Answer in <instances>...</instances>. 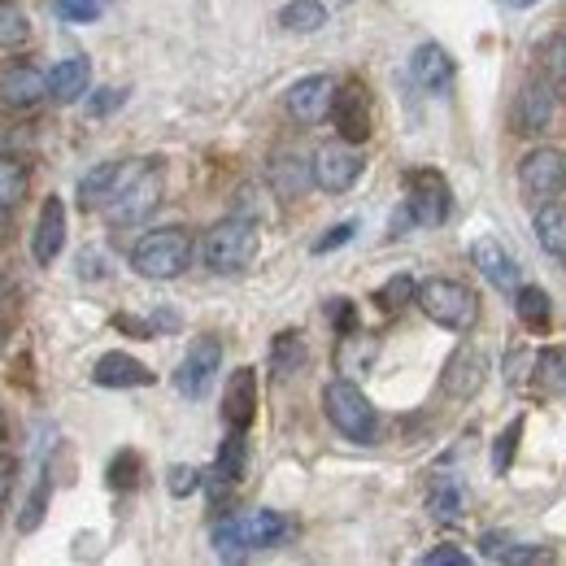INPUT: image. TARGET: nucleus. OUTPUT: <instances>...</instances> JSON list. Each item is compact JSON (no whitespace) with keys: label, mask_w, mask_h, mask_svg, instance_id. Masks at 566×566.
Masks as SVG:
<instances>
[{"label":"nucleus","mask_w":566,"mask_h":566,"mask_svg":"<svg viewBox=\"0 0 566 566\" xmlns=\"http://www.w3.org/2000/svg\"><path fill=\"white\" fill-rule=\"evenodd\" d=\"M292 536V523L280 510H244V514H227L218 518L210 532L213 554L218 558H244L258 549H275Z\"/></svg>","instance_id":"f257e3e1"},{"label":"nucleus","mask_w":566,"mask_h":566,"mask_svg":"<svg viewBox=\"0 0 566 566\" xmlns=\"http://www.w3.org/2000/svg\"><path fill=\"white\" fill-rule=\"evenodd\" d=\"M161 188H166L161 166H153V161H123V175H118V184H114V192H109V201L101 210H105V218L114 227H136V222H144L148 213L157 210Z\"/></svg>","instance_id":"f03ea898"},{"label":"nucleus","mask_w":566,"mask_h":566,"mask_svg":"<svg viewBox=\"0 0 566 566\" xmlns=\"http://www.w3.org/2000/svg\"><path fill=\"white\" fill-rule=\"evenodd\" d=\"M192 266V235L184 227L144 231L132 249V271L140 280H179Z\"/></svg>","instance_id":"7ed1b4c3"},{"label":"nucleus","mask_w":566,"mask_h":566,"mask_svg":"<svg viewBox=\"0 0 566 566\" xmlns=\"http://www.w3.org/2000/svg\"><path fill=\"white\" fill-rule=\"evenodd\" d=\"M262 249V235H258V222L249 218H222L218 227L206 231V244H201V258L213 275H240L253 266Z\"/></svg>","instance_id":"20e7f679"},{"label":"nucleus","mask_w":566,"mask_h":566,"mask_svg":"<svg viewBox=\"0 0 566 566\" xmlns=\"http://www.w3.org/2000/svg\"><path fill=\"white\" fill-rule=\"evenodd\" d=\"M419 310H423L427 318L436 323V327H444V332H471L475 323H480V301H475V292L467 287V283L458 280H423L419 283Z\"/></svg>","instance_id":"39448f33"},{"label":"nucleus","mask_w":566,"mask_h":566,"mask_svg":"<svg viewBox=\"0 0 566 566\" xmlns=\"http://www.w3.org/2000/svg\"><path fill=\"white\" fill-rule=\"evenodd\" d=\"M323 415L354 444H370L375 431H379V415H375V406L366 401V392L357 388L354 379H332L323 388Z\"/></svg>","instance_id":"423d86ee"},{"label":"nucleus","mask_w":566,"mask_h":566,"mask_svg":"<svg viewBox=\"0 0 566 566\" xmlns=\"http://www.w3.org/2000/svg\"><path fill=\"white\" fill-rule=\"evenodd\" d=\"M518 188H523V201L532 206L558 201L566 192V157L558 148H532L518 161Z\"/></svg>","instance_id":"0eeeda50"},{"label":"nucleus","mask_w":566,"mask_h":566,"mask_svg":"<svg viewBox=\"0 0 566 566\" xmlns=\"http://www.w3.org/2000/svg\"><path fill=\"white\" fill-rule=\"evenodd\" d=\"M558 114V87L554 78H527L514 96V109H510V123L518 136H545L549 123Z\"/></svg>","instance_id":"6e6552de"},{"label":"nucleus","mask_w":566,"mask_h":566,"mask_svg":"<svg viewBox=\"0 0 566 566\" xmlns=\"http://www.w3.org/2000/svg\"><path fill=\"white\" fill-rule=\"evenodd\" d=\"M406 210L415 218V227H440L449 210H453V197H449V184L440 170H410L406 179Z\"/></svg>","instance_id":"1a4fd4ad"},{"label":"nucleus","mask_w":566,"mask_h":566,"mask_svg":"<svg viewBox=\"0 0 566 566\" xmlns=\"http://www.w3.org/2000/svg\"><path fill=\"white\" fill-rule=\"evenodd\" d=\"M222 370V340L218 336H197L188 345V354L175 370V388L188 397V401H201L210 392L213 375Z\"/></svg>","instance_id":"9d476101"},{"label":"nucleus","mask_w":566,"mask_h":566,"mask_svg":"<svg viewBox=\"0 0 566 566\" xmlns=\"http://www.w3.org/2000/svg\"><path fill=\"white\" fill-rule=\"evenodd\" d=\"M361 170H366V161H361V153L349 140L323 144L314 153V188H323L332 197L349 192L357 179H361Z\"/></svg>","instance_id":"9b49d317"},{"label":"nucleus","mask_w":566,"mask_h":566,"mask_svg":"<svg viewBox=\"0 0 566 566\" xmlns=\"http://www.w3.org/2000/svg\"><path fill=\"white\" fill-rule=\"evenodd\" d=\"M332 101H336V78L332 74H305L287 87V114L301 123V127H314L332 114Z\"/></svg>","instance_id":"f8f14e48"},{"label":"nucleus","mask_w":566,"mask_h":566,"mask_svg":"<svg viewBox=\"0 0 566 566\" xmlns=\"http://www.w3.org/2000/svg\"><path fill=\"white\" fill-rule=\"evenodd\" d=\"M332 123H336L340 140H349V144L370 140V96H366V87H361L357 78H349L345 87H336Z\"/></svg>","instance_id":"ddd939ff"},{"label":"nucleus","mask_w":566,"mask_h":566,"mask_svg":"<svg viewBox=\"0 0 566 566\" xmlns=\"http://www.w3.org/2000/svg\"><path fill=\"white\" fill-rule=\"evenodd\" d=\"M484 379H489V357L480 354L475 345H462L444 361V375H440V384H444V392L453 401H471L484 388Z\"/></svg>","instance_id":"4468645a"},{"label":"nucleus","mask_w":566,"mask_h":566,"mask_svg":"<svg viewBox=\"0 0 566 566\" xmlns=\"http://www.w3.org/2000/svg\"><path fill=\"white\" fill-rule=\"evenodd\" d=\"M266 179H271L275 197L296 201V197H305V192L314 188V157H305V153H296V148H280V153L271 157V166H266Z\"/></svg>","instance_id":"2eb2a0df"},{"label":"nucleus","mask_w":566,"mask_h":566,"mask_svg":"<svg viewBox=\"0 0 566 566\" xmlns=\"http://www.w3.org/2000/svg\"><path fill=\"white\" fill-rule=\"evenodd\" d=\"M253 419H258V370L240 366V370H231L227 392H222V423L235 427V431H249Z\"/></svg>","instance_id":"dca6fc26"},{"label":"nucleus","mask_w":566,"mask_h":566,"mask_svg":"<svg viewBox=\"0 0 566 566\" xmlns=\"http://www.w3.org/2000/svg\"><path fill=\"white\" fill-rule=\"evenodd\" d=\"M453 57L440 49V44H419L415 49V57H410V78L423 87V92H431V96H444L449 87H453Z\"/></svg>","instance_id":"f3484780"},{"label":"nucleus","mask_w":566,"mask_h":566,"mask_svg":"<svg viewBox=\"0 0 566 566\" xmlns=\"http://www.w3.org/2000/svg\"><path fill=\"white\" fill-rule=\"evenodd\" d=\"M471 262H475V271L493 283L496 292H505V296L518 292V266H514V258H510L496 240H489V235L475 240V244H471Z\"/></svg>","instance_id":"a211bd4d"},{"label":"nucleus","mask_w":566,"mask_h":566,"mask_svg":"<svg viewBox=\"0 0 566 566\" xmlns=\"http://www.w3.org/2000/svg\"><path fill=\"white\" fill-rule=\"evenodd\" d=\"M66 244V206L62 197H49L44 210H40V222H35V235H31V258L40 266H49Z\"/></svg>","instance_id":"6ab92c4d"},{"label":"nucleus","mask_w":566,"mask_h":566,"mask_svg":"<svg viewBox=\"0 0 566 566\" xmlns=\"http://www.w3.org/2000/svg\"><path fill=\"white\" fill-rule=\"evenodd\" d=\"M92 384H101V388H148L153 370L132 354H105L92 366Z\"/></svg>","instance_id":"aec40b11"},{"label":"nucleus","mask_w":566,"mask_h":566,"mask_svg":"<svg viewBox=\"0 0 566 566\" xmlns=\"http://www.w3.org/2000/svg\"><path fill=\"white\" fill-rule=\"evenodd\" d=\"M49 96V78L31 66H13L0 74V105L9 109H35Z\"/></svg>","instance_id":"412c9836"},{"label":"nucleus","mask_w":566,"mask_h":566,"mask_svg":"<svg viewBox=\"0 0 566 566\" xmlns=\"http://www.w3.org/2000/svg\"><path fill=\"white\" fill-rule=\"evenodd\" d=\"M244 467H249V440H244V431L231 427V436L222 440V449L213 458V501H222L231 484L244 480Z\"/></svg>","instance_id":"4be33fe9"},{"label":"nucleus","mask_w":566,"mask_h":566,"mask_svg":"<svg viewBox=\"0 0 566 566\" xmlns=\"http://www.w3.org/2000/svg\"><path fill=\"white\" fill-rule=\"evenodd\" d=\"M87 83H92L87 57H66V62H57V66L49 71V96H53L57 105H74V101L87 92Z\"/></svg>","instance_id":"5701e85b"},{"label":"nucleus","mask_w":566,"mask_h":566,"mask_svg":"<svg viewBox=\"0 0 566 566\" xmlns=\"http://www.w3.org/2000/svg\"><path fill=\"white\" fill-rule=\"evenodd\" d=\"M514 314H518V323H523L532 336H545V332H549V318H554L549 292L536 287V283H518V292H514Z\"/></svg>","instance_id":"b1692460"},{"label":"nucleus","mask_w":566,"mask_h":566,"mask_svg":"<svg viewBox=\"0 0 566 566\" xmlns=\"http://www.w3.org/2000/svg\"><path fill=\"white\" fill-rule=\"evenodd\" d=\"M427 510L436 523H458L467 518V484L458 475H440L431 484V496H427Z\"/></svg>","instance_id":"393cba45"},{"label":"nucleus","mask_w":566,"mask_h":566,"mask_svg":"<svg viewBox=\"0 0 566 566\" xmlns=\"http://www.w3.org/2000/svg\"><path fill=\"white\" fill-rule=\"evenodd\" d=\"M118 175H123V161H101L96 170H87V175L78 179V206H83V210H101V206L109 201Z\"/></svg>","instance_id":"a878e982"},{"label":"nucleus","mask_w":566,"mask_h":566,"mask_svg":"<svg viewBox=\"0 0 566 566\" xmlns=\"http://www.w3.org/2000/svg\"><path fill=\"white\" fill-rule=\"evenodd\" d=\"M536 240L545 253L566 258V206L563 201H549V206H536Z\"/></svg>","instance_id":"bb28decb"},{"label":"nucleus","mask_w":566,"mask_h":566,"mask_svg":"<svg viewBox=\"0 0 566 566\" xmlns=\"http://www.w3.org/2000/svg\"><path fill=\"white\" fill-rule=\"evenodd\" d=\"M480 554L493 558V563H549V549L545 545H514L496 532H484L480 536Z\"/></svg>","instance_id":"cd10ccee"},{"label":"nucleus","mask_w":566,"mask_h":566,"mask_svg":"<svg viewBox=\"0 0 566 566\" xmlns=\"http://www.w3.org/2000/svg\"><path fill=\"white\" fill-rule=\"evenodd\" d=\"M305 357H310V349H305L301 332H280V336L271 340V370H275L280 379L296 375V370L305 366Z\"/></svg>","instance_id":"c85d7f7f"},{"label":"nucleus","mask_w":566,"mask_h":566,"mask_svg":"<svg viewBox=\"0 0 566 566\" xmlns=\"http://www.w3.org/2000/svg\"><path fill=\"white\" fill-rule=\"evenodd\" d=\"M280 27L283 31H301V35L323 31L327 27V4H318V0H292V4L280 9Z\"/></svg>","instance_id":"c756f323"},{"label":"nucleus","mask_w":566,"mask_h":566,"mask_svg":"<svg viewBox=\"0 0 566 566\" xmlns=\"http://www.w3.org/2000/svg\"><path fill=\"white\" fill-rule=\"evenodd\" d=\"M31 192V170L18 161V157H0V206L4 210H18Z\"/></svg>","instance_id":"7c9ffc66"},{"label":"nucleus","mask_w":566,"mask_h":566,"mask_svg":"<svg viewBox=\"0 0 566 566\" xmlns=\"http://www.w3.org/2000/svg\"><path fill=\"white\" fill-rule=\"evenodd\" d=\"M31 40V18L22 4L0 0V49H22Z\"/></svg>","instance_id":"2f4dec72"},{"label":"nucleus","mask_w":566,"mask_h":566,"mask_svg":"<svg viewBox=\"0 0 566 566\" xmlns=\"http://www.w3.org/2000/svg\"><path fill=\"white\" fill-rule=\"evenodd\" d=\"M375 354H379V340H370L361 332H349V336H340L336 361H340V370H366L375 361Z\"/></svg>","instance_id":"473e14b6"},{"label":"nucleus","mask_w":566,"mask_h":566,"mask_svg":"<svg viewBox=\"0 0 566 566\" xmlns=\"http://www.w3.org/2000/svg\"><path fill=\"white\" fill-rule=\"evenodd\" d=\"M415 296H419V283L410 280L406 271H401V275H392V280L384 283L379 292H375V301H379V310H388V314H397V310H406V305H410Z\"/></svg>","instance_id":"72a5a7b5"},{"label":"nucleus","mask_w":566,"mask_h":566,"mask_svg":"<svg viewBox=\"0 0 566 566\" xmlns=\"http://www.w3.org/2000/svg\"><path fill=\"white\" fill-rule=\"evenodd\" d=\"M518 440H523V419H514V423L493 440V475H505V471H510V462H514V453H518Z\"/></svg>","instance_id":"f704fd0d"},{"label":"nucleus","mask_w":566,"mask_h":566,"mask_svg":"<svg viewBox=\"0 0 566 566\" xmlns=\"http://www.w3.org/2000/svg\"><path fill=\"white\" fill-rule=\"evenodd\" d=\"M49 493H53V480H49V471H44V475H40V484H35V493L27 496V505H22V518H18V527H22V532H35V527H40L44 505H49Z\"/></svg>","instance_id":"c9c22d12"},{"label":"nucleus","mask_w":566,"mask_h":566,"mask_svg":"<svg viewBox=\"0 0 566 566\" xmlns=\"http://www.w3.org/2000/svg\"><path fill=\"white\" fill-rule=\"evenodd\" d=\"M541 66H545V74H549L554 83H566V31L549 35V40L541 44Z\"/></svg>","instance_id":"e433bc0d"},{"label":"nucleus","mask_w":566,"mask_h":566,"mask_svg":"<svg viewBox=\"0 0 566 566\" xmlns=\"http://www.w3.org/2000/svg\"><path fill=\"white\" fill-rule=\"evenodd\" d=\"M31 144H35V136H31L27 127L0 118V157H18V153H27Z\"/></svg>","instance_id":"4c0bfd02"},{"label":"nucleus","mask_w":566,"mask_h":566,"mask_svg":"<svg viewBox=\"0 0 566 566\" xmlns=\"http://www.w3.org/2000/svg\"><path fill=\"white\" fill-rule=\"evenodd\" d=\"M136 475H140V458L136 453H118L109 462V484L114 489H136Z\"/></svg>","instance_id":"58836bf2"},{"label":"nucleus","mask_w":566,"mask_h":566,"mask_svg":"<svg viewBox=\"0 0 566 566\" xmlns=\"http://www.w3.org/2000/svg\"><path fill=\"white\" fill-rule=\"evenodd\" d=\"M327 318H332V327H336L340 336L357 332V310L349 296H332V301H327Z\"/></svg>","instance_id":"ea45409f"},{"label":"nucleus","mask_w":566,"mask_h":566,"mask_svg":"<svg viewBox=\"0 0 566 566\" xmlns=\"http://www.w3.org/2000/svg\"><path fill=\"white\" fill-rule=\"evenodd\" d=\"M201 484H206V480H201V471H197V467H170V475H166L170 496H192Z\"/></svg>","instance_id":"a19ab883"},{"label":"nucleus","mask_w":566,"mask_h":566,"mask_svg":"<svg viewBox=\"0 0 566 566\" xmlns=\"http://www.w3.org/2000/svg\"><path fill=\"white\" fill-rule=\"evenodd\" d=\"M101 9H105V0H57V13L66 18V22H96L101 18Z\"/></svg>","instance_id":"79ce46f5"},{"label":"nucleus","mask_w":566,"mask_h":566,"mask_svg":"<svg viewBox=\"0 0 566 566\" xmlns=\"http://www.w3.org/2000/svg\"><path fill=\"white\" fill-rule=\"evenodd\" d=\"M354 235H357V222H354V218H349V222H336V227H332L327 235H318V240H314V253H332V249L349 244Z\"/></svg>","instance_id":"37998d69"},{"label":"nucleus","mask_w":566,"mask_h":566,"mask_svg":"<svg viewBox=\"0 0 566 566\" xmlns=\"http://www.w3.org/2000/svg\"><path fill=\"white\" fill-rule=\"evenodd\" d=\"M127 101V92L123 87H101L92 101H87V114H96V118H105V114H114L118 105Z\"/></svg>","instance_id":"c03bdc74"},{"label":"nucleus","mask_w":566,"mask_h":566,"mask_svg":"<svg viewBox=\"0 0 566 566\" xmlns=\"http://www.w3.org/2000/svg\"><path fill=\"white\" fill-rule=\"evenodd\" d=\"M423 566H471V558L462 549H453V545H440V549H427Z\"/></svg>","instance_id":"a18cd8bd"},{"label":"nucleus","mask_w":566,"mask_h":566,"mask_svg":"<svg viewBox=\"0 0 566 566\" xmlns=\"http://www.w3.org/2000/svg\"><path fill=\"white\" fill-rule=\"evenodd\" d=\"M532 361H536V357L527 354V349H514V354L505 357V379H510V384L518 388V384L527 379V366H532Z\"/></svg>","instance_id":"49530a36"},{"label":"nucleus","mask_w":566,"mask_h":566,"mask_svg":"<svg viewBox=\"0 0 566 566\" xmlns=\"http://www.w3.org/2000/svg\"><path fill=\"white\" fill-rule=\"evenodd\" d=\"M13 475H18V462L0 453V505L9 501V493H13Z\"/></svg>","instance_id":"de8ad7c7"},{"label":"nucleus","mask_w":566,"mask_h":566,"mask_svg":"<svg viewBox=\"0 0 566 566\" xmlns=\"http://www.w3.org/2000/svg\"><path fill=\"white\" fill-rule=\"evenodd\" d=\"M4 235H9V210L0 206V244H4Z\"/></svg>","instance_id":"09e8293b"},{"label":"nucleus","mask_w":566,"mask_h":566,"mask_svg":"<svg viewBox=\"0 0 566 566\" xmlns=\"http://www.w3.org/2000/svg\"><path fill=\"white\" fill-rule=\"evenodd\" d=\"M510 9H527V4H536V0H505Z\"/></svg>","instance_id":"8fccbe9b"},{"label":"nucleus","mask_w":566,"mask_h":566,"mask_svg":"<svg viewBox=\"0 0 566 566\" xmlns=\"http://www.w3.org/2000/svg\"><path fill=\"white\" fill-rule=\"evenodd\" d=\"M0 449H4V415H0Z\"/></svg>","instance_id":"3c124183"},{"label":"nucleus","mask_w":566,"mask_h":566,"mask_svg":"<svg viewBox=\"0 0 566 566\" xmlns=\"http://www.w3.org/2000/svg\"><path fill=\"white\" fill-rule=\"evenodd\" d=\"M558 384H563V388H566V366H563V379H558Z\"/></svg>","instance_id":"603ef678"},{"label":"nucleus","mask_w":566,"mask_h":566,"mask_svg":"<svg viewBox=\"0 0 566 566\" xmlns=\"http://www.w3.org/2000/svg\"><path fill=\"white\" fill-rule=\"evenodd\" d=\"M0 301H4V280H0Z\"/></svg>","instance_id":"864d4df0"},{"label":"nucleus","mask_w":566,"mask_h":566,"mask_svg":"<svg viewBox=\"0 0 566 566\" xmlns=\"http://www.w3.org/2000/svg\"><path fill=\"white\" fill-rule=\"evenodd\" d=\"M0 349H4V332H0Z\"/></svg>","instance_id":"5fc2aeb1"}]
</instances>
